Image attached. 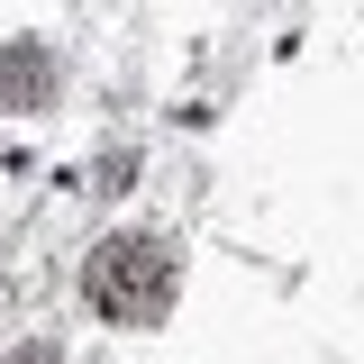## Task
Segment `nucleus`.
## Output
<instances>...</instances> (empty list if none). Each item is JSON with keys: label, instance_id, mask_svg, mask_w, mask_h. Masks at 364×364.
I'll return each mask as SVG.
<instances>
[{"label": "nucleus", "instance_id": "nucleus-1", "mask_svg": "<svg viewBox=\"0 0 364 364\" xmlns=\"http://www.w3.org/2000/svg\"><path fill=\"white\" fill-rule=\"evenodd\" d=\"M173 246L164 237H109V246H91V264H82V291H91V310L109 318V328H155V318L173 310Z\"/></svg>", "mask_w": 364, "mask_h": 364}, {"label": "nucleus", "instance_id": "nucleus-2", "mask_svg": "<svg viewBox=\"0 0 364 364\" xmlns=\"http://www.w3.org/2000/svg\"><path fill=\"white\" fill-rule=\"evenodd\" d=\"M46 91H55V64H46V46H0V100L9 109H46Z\"/></svg>", "mask_w": 364, "mask_h": 364}]
</instances>
